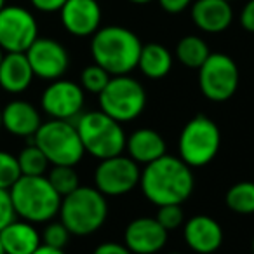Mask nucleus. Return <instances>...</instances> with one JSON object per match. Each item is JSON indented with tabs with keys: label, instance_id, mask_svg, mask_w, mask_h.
I'll use <instances>...</instances> for the list:
<instances>
[{
	"label": "nucleus",
	"instance_id": "obj_1",
	"mask_svg": "<svg viewBox=\"0 0 254 254\" xmlns=\"http://www.w3.org/2000/svg\"><path fill=\"white\" fill-rule=\"evenodd\" d=\"M141 191L153 205L178 204L181 205L190 198L195 187L191 167L187 166L180 157L162 155L145 166L139 178Z\"/></svg>",
	"mask_w": 254,
	"mask_h": 254
},
{
	"label": "nucleus",
	"instance_id": "obj_2",
	"mask_svg": "<svg viewBox=\"0 0 254 254\" xmlns=\"http://www.w3.org/2000/svg\"><path fill=\"white\" fill-rule=\"evenodd\" d=\"M141 47V40L134 32L117 25L99 28L91 40L92 60L112 77L129 75L138 68Z\"/></svg>",
	"mask_w": 254,
	"mask_h": 254
},
{
	"label": "nucleus",
	"instance_id": "obj_3",
	"mask_svg": "<svg viewBox=\"0 0 254 254\" xmlns=\"http://www.w3.org/2000/svg\"><path fill=\"white\" fill-rule=\"evenodd\" d=\"M16 216L28 223H49L60 212L61 195L53 188L47 176H21L11 188Z\"/></svg>",
	"mask_w": 254,
	"mask_h": 254
},
{
	"label": "nucleus",
	"instance_id": "obj_4",
	"mask_svg": "<svg viewBox=\"0 0 254 254\" xmlns=\"http://www.w3.org/2000/svg\"><path fill=\"white\" fill-rule=\"evenodd\" d=\"M58 214L71 235L85 237L105 225L108 218V202L98 188L78 187L61 198Z\"/></svg>",
	"mask_w": 254,
	"mask_h": 254
},
{
	"label": "nucleus",
	"instance_id": "obj_5",
	"mask_svg": "<svg viewBox=\"0 0 254 254\" xmlns=\"http://www.w3.org/2000/svg\"><path fill=\"white\" fill-rule=\"evenodd\" d=\"M85 153L96 159H110L122 155L126 150V132L122 124L113 120L101 110L78 115L75 124Z\"/></svg>",
	"mask_w": 254,
	"mask_h": 254
},
{
	"label": "nucleus",
	"instance_id": "obj_6",
	"mask_svg": "<svg viewBox=\"0 0 254 254\" xmlns=\"http://www.w3.org/2000/svg\"><path fill=\"white\" fill-rule=\"evenodd\" d=\"M33 143L42 150L53 166H77L85 155L77 127L70 120L51 119L42 122L33 136Z\"/></svg>",
	"mask_w": 254,
	"mask_h": 254
},
{
	"label": "nucleus",
	"instance_id": "obj_7",
	"mask_svg": "<svg viewBox=\"0 0 254 254\" xmlns=\"http://www.w3.org/2000/svg\"><path fill=\"white\" fill-rule=\"evenodd\" d=\"M221 146V132L207 115H195L181 129L178 139L180 159L190 167H204L216 159Z\"/></svg>",
	"mask_w": 254,
	"mask_h": 254
},
{
	"label": "nucleus",
	"instance_id": "obj_8",
	"mask_svg": "<svg viewBox=\"0 0 254 254\" xmlns=\"http://www.w3.org/2000/svg\"><path fill=\"white\" fill-rule=\"evenodd\" d=\"M98 96L99 110L120 124L138 119L146 108L145 89L129 75L112 77Z\"/></svg>",
	"mask_w": 254,
	"mask_h": 254
},
{
	"label": "nucleus",
	"instance_id": "obj_9",
	"mask_svg": "<svg viewBox=\"0 0 254 254\" xmlns=\"http://www.w3.org/2000/svg\"><path fill=\"white\" fill-rule=\"evenodd\" d=\"M239 66L228 54L211 53L198 68V85L202 94L214 103L228 101L239 89Z\"/></svg>",
	"mask_w": 254,
	"mask_h": 254
},
{
	"label": "nucleus",
	"instance_id": "obj_10",
	"mask_svg": "<svg viewBox=\"0 0 254 254\" xmlns=\"http://www.w3.org/2000/svg\"><path fill=\"white\" fill-rule=\"evenodd\" d=\"M39 39V25L28 9L4 5L0 9V47L4 53H26Z\"/></svg>",
	"mask_w": 254,
	"mask_h": 254
},
{
	"label": "nucleus",
	"instance_id": "obj_11",
	"mask_svg": "<svg viewBox=\"0 0 254 254\" xmlns=\"http://www.w3.org/2000/svg\"><path fill=\"white\" fill-rule=\"evenodd\" d=\"M141 171L131 157H110L99 160L94 173V188L105 197H120L139 185Z\"/></svg>",
	"mask_w": 254,
	"mask_h": 254
},
{
	"label": "nucleus",
	"instance_id": "obj_12",
	"mask_svg": "<svg viewBox=\"0 0 254 254\" xmlns=\"http://www.w3.org/2000/svg\"><path fill=\"white\" fill-rule=\"evenodd\" d=\"M82 85L75 84L71 80L58 78L53 80L46 87L40 98L42 110L51 117L58 120H71L80 115L84 108L85 94Z\"/></svg>",
	"mask_w": 254,
	"mask_h": 254
},
{
	"label": "nucleus",
	"instance_id": "obj_13",
	"mask_svg": "<svg viewBox=\"0 0 254 254\" xmlns=\"http://www.w3.org/2000/svg\"><path fill=\"white\" fill-rule=\"evenodd\" d=\"M25 54L33 75L42 80H58L66 73L70 64V56L63 44L46 37H39Z\"/></svg>",
	"mask_w": 254,
	"mask_h": 254
},
{
	"label": "nucleus",
	"instance_id": "obj_14",
	"mask_svg": "<svg viewBox=\"0 0 254 254\" xmlns=\"http://www.w3.org/2000/svg\"><path fill=\"white\" fill-rule=\"evenodd\" d=\"M167 232L155 218H136L126 226L124 244L132 254H155L164 249Z\"/></svg>",
	"mask_w": 254,
	"mask_h": 254
},
{
	"label": "nucleus",
	"instance_id": "obj_15",
	"mask_svg": "<svg viewBox=\"0 0 254 254\" xmlns=\"http://www.w3.org/2000/svg\"><path fill=\"white\" fill-rule=\"evenodd\" d=\"M60 14L64 30L73 37H92L101 28L98 0H66Z\"/></svg>",
	"mask_w": 254,
	"mask_h": 254
},
{
	"label": "nucleus",
	"instance_id": "obj_16",
	"mask_svg": "<svg viewBox=\"0 0 254 254\" xmlns=\"http://www.w3.org/2000/svg\"><path fill=\"white\" fill-rule=\"evenodd\" d=\"M183 235L187 246L198 254H212L223 244V228L214 218L197 214L185 223Z\"/></svg>",
	"mask_w": 254,
	"mask_h": 254
},
{
	"label": "nucleus",
	"instance_id": "obj_17",
	"mask_svg": "<svg viewBox=\"0 0 254 254\" xmlns=\"http://www.w3.org/2000/svg\"><path fill=\"white\" fill-rule=\"evenodd\" d=\"M42 126L40 113L32 103L14 99L2 108V129L18 138H33Z\"/></svg>",
	"mask_w": 254,
	"mask_h": 254
},
{
	"label": "nucleus",
	"instance_id": "obj_18",
	"mask_svg": "<svg viewBox=\"0 0 254 254\" xmlns=\"http://www.w3.org/2000/svg\"><path fill=\"white\" fill-rule=\"evenodd\" d=\"M191 21L200 32L221 33L233 21V9L228 0H195L191 5Z\"/></svg>",
	"mask_w": 254,
	"mask_h": 254
},
{
	"label": "nucleus",
	"instance_id": "obj_19",
	"mask_svg": "<svg viewBox=\"0 0 254 254\" xmlns=\"http://www.w3.org/2000/svg\"><path fill=\"white\" fill-rule=\"evenodd\" d=\"M33 70L25 53H5L0 63V87L9 94H21L32 85Z\"/></svg>",
	"mask_w": 254,
	"mask_h": 254
},
{
	"label": "nucleus",
	"instance_id": "obj_20",
	"mask_svg": "<svg viewBox=\"0 0 254 254\" xmlns=\"http://www.w3.org/2000/svg\"><path fill=\"white\" fill-rule=\"evenodd\" d=\"M0 242L5 254H32L42 244V237L33 223L14 219L0 230Z\"/></svg>",
	"mask_w": 254,
	"mask_h": 254
},
{
	"label": "nucleus",
	"instance_id": "obj_21",
	"mask_svg": "<svg viewBox=\"0 0 254 254\" xmlns=\"http://www.w3.org/2000/svg\"><path fill=\"white\" fill-rule=\"evenodd\" d=\"M126 150L136 164L148 166L153 160L166 155V141L155 129L143 127L126 139Z\"/></svg>",
	"mask_w": 254,
	"mask_h": 254
},
{
	"label": "nucleus",
	"instance_id": "obj_22",
	"mask_svg": "<svg viewBox=\"0 0 254 254\" xmlns=\"http://www.w3.org/2000/svg\"><path fill=\"white\" fill-rule=\"evenodd\" d=\"M138 68L145 77L152 78V80H160V78L167 77L173 68V54L162 44H145L141 47Z\"/></svg>",
	"mask_w": 254,
	"mask_h": 254
},
{
	"label": "nucleus",
	"instance_id": "obj_23",
	"mask_svg": "<svg viewBox=\"0 0 254 254\" xmlns=\"http://www.w3.org/2000/svg\"><path fill=\"white\" fill-rule=\"evenodd\" d=\"M211 51H209L207 44L204 39L198 35H187L178 42L176 46V58L183 66L187 68H198L204 64V61L209 58Z\"/></svg>",
	"mask_w": 254,
	"mask_h": 254
},
{
	"label": "nucleus",
	"instance_id": "obj_24",
	"mask_svg": "<svg viewBox=\"0 0 254 254\" xmlns=\"http://www.w3.org/2000/svg\"><path fill=\"white\" fill-rule=\"evenodd\" d=\"M226 207L235 214H254V183L253 181H239L232 185L225 195Z\"/></svg>",
	"mask_w": 254,
	"mask_h": 254
},
{
	"label": "nucleus",
	"instance_id": "obj_25",
	"mask_svg": "<svg viewBox=\"0 0 254 254\" xmlns=\"http://www.w3.org/2000/svg\"><path fill=\"white\" fill-rule=\"evenodd\" d=\"M18 164L21 169V176H44L49 167V160L35 143L19 152Z\"/></svg>",
	"mask_w": 254,
	"mask_h": 254
},
{
	"label": "nucleus",
	"instance_id": "obj_26",
	"mask_svg": "<svg viewBox=\"0 0 254 254\" xmlns=\"http://www.w3.org/2000/svg\"><path fill=\"white\" fill-rule=\"evenodd\" d=\"M47 180L54 190L61 195V198L80 187L78 174L73 166H53V169L47 174Z\"/></svg>",
	"mask_w": 254,
	"mask_h": 254
},
{
	"label": "nucleus",
	"instance_id": "obj_27",
	"mask_svg": "<svg viewBox=\"0 0 254 254\" xmlns=\"http://www.w3.org/2000/svg\"><path fill=\"white\" fill-rule=\"evenodd\" d=\"M112 75L106 70H103L99 64H89L82 70L80 73V85L84 91L91 92V94H99L103 89L106 87V84L110 82Z\"/></svg>",
	"mask_w": 254,
	"mask_h": 254
},
{
	"label": "nucleus",
	"instance_id": "obj_28",
	"mask_svg": "<svg viewBox=\"0 0 254 254\" xmlns=\"http://www.w3.org/2000/svg\"><path fill=\"white\" fill-rule=\"evenodd\" d=\"M19 178H21V169H19L18 157L0 150V188L9 190Z\"/></svg>",
	"mask_w": 254,
	"mask_h": 254
},
{
	"label": "nucleus",
	"instance_id": "obj_29",
	"mask_svg": "<svg viewBox=\"0 0 254 254\" xmlns=\"http://www.w3.org/2000/svg\"><path fill=\"white\" fill-rule=\"evenodd\" d=\"M155 219L167 230V232H173V230H178L180 226L185 225L183 209H181V205H178V204L159 205V211H157Z\"/></svg>",
	"mask_w": 254,
	"mask_h": 254
},
{
	"label": "nucleus",
	"instance_id": "obj_30",
	"mask_svg": "<svg viewBox=\"0 0 254 254\" xmlns=\"http://www.w3.org/2000/svg\"><path fill=\"white\" fill-rule=\"evenodd\" d=\"M71 233L68 232V228L61 221H49L44 228L42 233V244L56 249H63L70 240Z\"/></svg>",
	"mask_w": 254,
	"mask_h": 254
},
{
	"label": "nucleus",
	"instance_id": "obj_31",
	"mask_svg": "<svg viewBox=\"0 0 254 254\" xmlns=\"http://www.w3.org/2000/svg\"><path fill=\"white\" fill-rule=\"evenodd\" d=\"M14 219H16V211L11 200V193H9V190L0 188V230L5 228Z\"/></svg>",
	"mask_w": 254,
	"mask_h": 254
},
{
	"label": "nucleus",
	"instance_id": "obj_32",
	"mask_svg": "<svg viewBox=\"0 0 254 254\" xmlns=\"http://www.w3.org/2000/svg\"><path fill=\"white\" fill-rule=\"evenodd\" d=\"M240 25L246 32L254 33V0H249L240 12Z\"/></svg>",
	"mask_w": 254,
	"mask_h": 254
},
{
	"label": "nucleus",
	"instance_id": "obj_33",
	"mask_svg": "<svg viewBox=\"0 0 254 254\" xmlns=\"http://www.w3.org/2000/svg\"><path fill=\"white\" fill-rule=\"evenodd\" d=\"M193 0H159L160 7L167 12V14H180L183 12Z\"/></svg>",
	"mask_w": 254,
	"mask_h": 254
},
{
	"label": "nucleus",
	"instance_id": "obj_34",
	"mask_svg": "<svg viewBox=\"0 0 254 254\" xmlns=\"http://www.w3.org/2000/svg\"><path fill=\"white\" fill-rule=\"evenodd\" d=\"M92 254H132L127 249L126 244H117V242H103L94 249Z\"/></svg>",
	"mask_w": 254,
	"mask_h": 254
},
{
	"label": "nucleus",
	"instance_id": "obj_35",
	"mask_svg": "<svg viewBox=\"0 0 254 254\" xmlns=\"http://www.w3.org/2000/svg\"><path fill=\"white\" fill-rule=\"evenodd\" d=\"M30 2L40 12H58L61 11L66 0H30Z\"/></svg>",
	"mask_w": 254,
	"mask_h": 254
},
{
	"label": "nucleus",
	"instance_id": "obj_36",
	"mask_svg": "<svg viewBox=\"0 0 254 254\" xmlns=\"http://www.w3.org/2000/svg\"><path fill=\"white\" fill-rule=\"evenodd\" d=\"M32 254H64L63 249H56V247L46 246V244H40Z\"/></svg>",
	"mask_w": 254,
	"mask_h": 254
},
{
	"label": "nucleus",
	"instance_id": "obj_37",
	"mask_svg": "<svg viewBox=\"0 0 254 254\" xmlns=\"http://www.w3.org/2000/svg\"><path fill=\"white\" fill-rule=\"evenodd\" d=\"M131 4H138V5H145V4H150L153 0H129Z\"/></svg>",
	"mask_w": 254,
	"mask_h": 254
},
{
	"label": "nucleus",
	"instance_id": "obj_38",
	"mask_svg": "<svg viewBox=\"0 0 254 254\" xmlns=\"http://www.w3.org/2000/svg\"><path fill=\"white\" fill-rule=\"evenodd\" d=\"M4 51H2V47H0V63H2V60H4Z\"/></svg>",
	"mask_w": 254,
	"mask_h": 254
},
{
	"label": "nucleus",
	"instance_id": "obj_39",
	"mask_svg": "<svg viewBox=\"0 0 254 254\" xmlns=\"http://www.w3.org/2000/svg\"><path fill=\"white\" fill-rule=\"evenodd\" d=\"M251 251H253V254H254V237H253V240H251Z\"/></svg>",
	"mask_w": 254,
	"mask_h": 254
},
{
	"label": "nucleus",
	"instance_id": "obj_40",
	"mask_svg": "<svg viewBox=\"0 0 254 254\" xmlns=\"http://www.w3.org/2000/svg\"><path fill=\"white\" fill-rule=\"evenodd\" d=\"M0 131H2V108H0Z\"/></svg>",
	"mask_w": 254,
	"mask_h": 254
},
{
	"label": "nucleus",
	"instance_id": "obj_41",
	"mask_svg": "<svg viewBox=\"0 0 254 254\" xmlns=\"http://www.w3.org/2000/svg\"><path fill=\"white\" fill-rule=\"evenodd\" d=\"M4 5H5V0H0V9L4 7Z\"/></svg>",
	"mask_w": 254,
	"mask_h": 254
},
{
	"label": "nucleus",
	"instance_id": "obj_42",
	"mask_svg": "<svg viewBox=\"0 0 254 254\" xmlns=\"http://www.w3.org/2000/svg\"><path fill=\"white\" fill-rule=\"evenodd\" d=\"M0 254H5L4 253V247H2V242H0Z\"/></svg>",
	"mask_w": 254,
	"mask_h": 254
},
{
	"label": "nucleus",
	"instance_id": "obj_43",
	"mask_svg": "<svg viewBox=\"0 0 254 254\" xmlns=\"http://www.w3.org/2000/svg\"><path fill=\"white\" fill-rule=\"evenodd\" d=\"M169 254H181V253H169Z\"/></svg>",
	"mask_w": 254,
	"mask_h": 254
},
{
	"label": "nucleus",
	"instance_id": "obj_44",
	"mask_svg": "<svg viewBox=\"0 0 254 254\" xmlns=\"http://www.w3.org/2000/svg\"><path fill=\"white\" fill-rule=\"evenodd\" d=\"M228 2H230V0H228Z\"/></svg>",
	"mask_w": 254,
	"mask_h": 254
}]
</instances>
